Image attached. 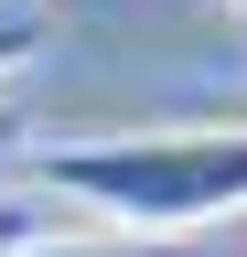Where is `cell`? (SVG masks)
Here are the masks:
<instances>
[{"instance_id": "cell-4", "label": "cell", "mask_w": 247, "mask_h": 257, "mask_svg": "<svg viewBox=\"0 0 247 257\" xmlns=\"http://www.w3.org/2000/svg\"><path fill=\"white\" fill-rule=\"evenodd\" d=\"M0 150H11V118H0Z\"/></svg>"}, {"instance_id": "cell-3", "label": "cell", "mask_w": 247, "mask_h": 257, "mask_svg": "<svg viewBox=\"0 0 247 257\" xmlns=\"http://www.w3.org/2000/svg\"><path fill=\"white\" fill-rule=\"evenodd\" d=\"M33 54H43V22H33V11H0V75L33 64Z\"/></svg>"}, {"instance_id": "cell-5", "label": "cell", "mask_w": 247, "mask_h": 257, "mask_svg": "<svg viewBox=\"0 0 247 257\" xmlns=\"http://www.w3.org/2000/svg\"><path fill=\"white\" fill-rule=\"evenodd\" d=\"M236 11H247V0H236Z\"/></svg>"}, {"instance_id": "cell-1", "label": "cell", "mask_w": 247, "mask_h": 257, "mask_svg": "<svg viewBox=\"0 0 247 257\" xmlns=\"http://www.w3.org/2000/svg\"><path fill=\"white\" fill-rule=\"evenodd\" d=\"M22 172L75 193L118 236H204L215 214H247V128H118V140H43Z\"/></svg>"}, {"instance_id": "cell-2", "label": "cell", "mask_w": 247, "mask_h": 257, "mask_svg": "<svg viewBox=\"0 0 247 257\" xmlns=\"http://www.w3.org/2000/svg\"><path fill=\"white\" fill-rule=\"evenodd\" d=\"M0 257H204V236H118V225H97V236H33V246H0Z\"/></svg>"}]
</instances>
